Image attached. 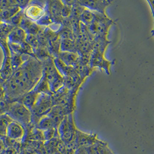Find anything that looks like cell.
Masks as SVG:
<instances>
[{
    "label": "cell",
    "instance_id": "1",
    "mask_svg": "<svg viewBox=\"0 0 154 154\" xmlns=\"http://www.w3.org/2000/svg\"><path fill=\"white\" fill-rule=\"evenodd\" d=\"M29 56L21 66L14 70L9 79L4 81L2 89L7 98L16 101L24 94L32 91L43 75V63Z\"/></svg>",
    "mask_w": 154,
    "mask_h": 154
},
{
    "label": "cell",
    "instance_id": "2",
    "mask_svg": "<svg viewBox=\"0 0 154 154\" xmlns=\"http://www.w3.org/2000/svg\"><path fill=\"white\" fill-rule=\"evenodd\" d=\"M59 137L68 148L77 149L75 143L77 129L76 128L72 113L65 116L57 128Z\"/></svg>",
    "mask_w": 154,
    "mask_h": 154
},
{
    "label": "cell",
    "instance_id": "3",
    "mask_svg": "<svg viewBox=\"0 0 154 154\" xmlns=\"http://www.w3.org/2000/svg\"><path fill=\"white\" fill-rule=\"evenodd\" d=\"M5 113L14 121L23 125L27 131L32 125V113L19 102L16 101L11 103Z\"/></svg>",
    "mask_w": 154,
    "mask_h": 154
},
{
    "label": "cell",
    "instance_id": "4",
    "mask_svg": "<svg viewBox=\"0 0 154 154\" xmlns=\"http://www.w3.org/2000/svg\"><path fill=\"white\" fill-rule=\"evenodd\" d=\"M54 106L52 95L45 93L38 94L35 105L32 109V123L35 126L40 119L47 115Z\"/></svg>",
    "mask_w": 154,
    "mask_h": 154
},
{
    "label": "cell",
    "instance_id": "5",
    "mask_svg": "<svg viewBox=\"0 0 154 154\" xmlns=\"http://www.w3.org/2000/svg\"><path fill=\"white\" fill-rule=\"evenodd\" d=\"M31 3L32 4H29L26 8L24 16L29 20L37 22L46 14L47 9L45 8L47 5H42V2L40 1H31Z\"/></svg>",
    "mask_w": 154,
    "mask_h": 154
},
{
    "label": "cell",
    "instance_id": "6",
    "mask_svg": "<svg viewBox=\"0 0 154 154\" xmlns=\"http://www.w3.org/2000/svg\"><path fill=\"white\" fill-rule=\"evenodd\" d=\"M27 133L26 128L19 122L13 121L8 127L6 136L8 138L20 141L23 140Z\"/></svg>",
    "mask_w": 154,
    "mask_h": 154
},
{
    "label": "cell",
    "instance_id": "7",
    "mask_svg": "<svg viewBox=\"0 0 154 154\" xmlns=\"http://www.w3.org/2000/svg\"><path fill=\"white\" fill-rule=\"evenodd\" d=\"M97 141L98 139L97 138V134L83 133L77 129L75 141L77 148L80 147L88 148L91 147Z\"/></svg>",
    "mask_w": 154,
    "mask_h": 154
},
{
    "label": "cell",
    "instance_id": "8",
    "mask_svg": "<svg viewBox=\"0 0 154 154\" xmlns=\"http://www.w3.org/2000/svg\"><path fill=\"white\" fill-rule=\"evenodd\" d=\"M77 2L83 7L92 11H95L103 14H106V8L112 2L109 1H79Z\"/></svg>",
    "mask_w": 154,
    "mask_h": 154
},
{
    "label": "cell",
    "instance_id": "9",
    "mask_svg": "<svg viewBox=\"0 0 154 154\" xmlns=\"http://www.w3.org/2000/svg\"><path fill=\"white\" fill-rule=\"evenodd\" d=\"M90 57L91 58H90V65L91 67L97 66L102 67L105 69L106 71H107V73L109 74L110 66L111 65L112 63L107 61L104 58L103 56H102V53L101 51L95 49V50H94L93 52H92V54Z\"/></svg>",
    "mask_w": 154,
    "mask_h": 154
},
{
    "label": "cell",
    "instance_id": "10",
    "mask_svg": "<svg viewBox=\"0 0 154 154\" xmlns=\"http://www.w3.org/2000/svg\"><path fill=\"white\" fill-rule=\"evenodd\" d=\"M27 34L20 27H16L8 36V42L10 44L21 45L26 42Z\"/></svg>",
    "mask_w": 154,
    "mask_h": 154
},
{
    "label": "cell",
    "instance_id": "11",
    "mask_svg": "<svg viewBox=\"0 0 154 154\" xmlns=\"http://www.w3.org/2000/svg\"><path fill=\"white\" fill-rule=\"evenodd\" d=\"M86 148L88 154H114L107 143L99 140L94 145Z\"/></svg>",
    "mask_w": 154,
    "mask_h": 154
},
{
    "label": "cell",
    "instance_id": "12",
    "mask_svg": "<svg viewBox=\"0 0 154 154\" xmlns=\"http://www.w3.org/2000/svg\"><path fill=\"white\" fill-rule=\"evenodd\" d=\"M38 95V94L35 92V91L32 90V91H29L28 92L24 94L16 101L19 102L22 104H23L32 112V109L35 105V102L36 101Z\"/></svg>",
    "mask_w": 154,
    "mask_h": 154
},
{
    "label": "cell",
    "instance_id": "13",
    "mask_svg": "<svg viewBox=\"0 0 154 154\" xmlns=\"http://www.w3.org/2000/svg\"><path fill=\"white\" fill-rule=\"evenodd\" d=\"M58 57L67 66L74 67L79 61V55L77 53L60 52Z\"/></svg>",
    "mask_w": 154,
    "mask_h": 154
},
{
    "label": "cell",
    "instance_id": "14",
    "mask_svg": "<svg viewBox=\"0 0 154 154\" xmlns=\"http://www.w3.org/2000/svg\"><path fill=\"white\" fill-rule=\"evenodd\" d=\"M35 127L42 130L43 131L48 130L52 128H57V126L54 121L48 115L42 117L39 120Z\"/></svg>",
    "mask_w": 154,
    "mask_h": 154
},
{
    "label": "cell",
    "instance_id": "15",
    "mask_svg": "<svg viewBox=\"0 0 154 154\" xmlns=\"http://www.w3.org/2000/svg\"><path fill=\"white\" fill-rule=\"evenodd\" d=\"M20 10H21V8L18 5H14L1 9V21H7Z\"/></svg>",
    "mask_w": 154,
    "mask_h": 154
},
{
    "label": "cell",
    "instance_id": "16",
    "mask_svg": "<svg viewBox=\"0 0 154 154\" xmlns=\"http://www.w3.org/2000/svg\"><path fill=\"white\" fill-rule=\"evenodd\" d=\"M33 90L37 94L45 93L52 95L53 94L50 90L49 84L45 77L42 75V77L39 81V82L36 85Z\"/></svg>",
    "mask_w": 154,
    "mask_h": 154
},
{
    "label": "cell",
    "instance_id": "17",
    "mask_svg": "<svg viewBox=\"0 0 154 154\" xmlns=\"http://www.w3.org/2000/svg\"><path fill=\"white\" fill-rule=\"evenodd\" d=\"M60 52L77 53L76 42L69 39H61L60 44Z\"/></svg>",
    "mask_w": 154,
    "mask_h": 154
},
{
    "label": "cell",
    "instance_id": "18",
    "mask_svg": "<svg viewBox=\"0 0 154 154\" xmlns=\"http://www.w3.org/2000/svg\"><path fill=\"white\" fill-rule=\"evenodd\" d=\"M95 14L88 9L85 8L80 16V21L85 26H90L95 20Z\"/></svg>",
    "mask_w": 154,
    "mask_h": 154
},
{
    "label": "cell",
    "instance_id": "19",
    "mask_svg": "<svg viewBox=\"0 0 154 154\" xmlns=\"http://www.w3.org/2000/svg\"><path fill=\"white\" fill-rule=\"evenodd\" d=\"M14 121L7 113L1 114V124H0V129H1V136H6L7 131L9 125Z\"/></svg>",
    "mask_w": 154,
    "mask_h": 154
},
{
    "label": "cell",
    "instance_id": "20",
    "mask_svg": "<svg viewBox=\"0 0 154 154\" xmlns=\"http://www.w3.org/2000/svg\"><path fill=\"white\" fill-rule=\"evenodd\" d=\"M24 17V12L21 9L17 14L14 16L11 19H10L7 21H5L8 24L14 26L15 27H20L21 21Z\"/></svg>",
    "mask_w": 154,
    "mask_h": 154
},
{
    "label": "cell",
    "instance_id": "21",
    "mask_svg": "<svg viewBox=\"0 0 154 154\" xmlns=\"http://www.w3.org/2000/svg\"><path fill=\"white\" fill-rule=\"evenodd\" d=\"M43 135L45 141H48L50 140H52L55 137H59V134L58 133L57 128H52L49 129L48 130L43 131Z\"/></svg>",
    "mask_w": 154,
    "mask_h": 154
},
{
    "label": "cell",
    "instance_id": "22",
    "mask_svg": "<svg viewBox=\"0 0 154 154\" xmlns=\"http://www.w3.org/2000/svg\"><path fill=\"white\" fill-rule=\"evenodd\" d=\"M72 7H70L66 5H63V9L61 10V16L63 18H68L72 14Z\"/></svg>",
    "mask_w": 154,
    "mask_h": 154
},
{
    "label": "cell",
    "instance_id": "23",
    "mask_svg": "<svg viewBox=\"0 0 154 154\" xmlns=\"http://www.w3.org/2000/svg\"><path fill=\"white\" fill-rule=\"evenodd\" d=\"M147 2L149 4V5L151 7L153 18H154V27L151 31V35H152V36L154 37V1H147Z\"/></svg>",
    "mask_w": 154,
    "mask_h": 154
},
{
    "label": "cell",
    "instance_id": "24",
    "mask_svg": "<svg viewBox=\"0 0 154 154\" xmlns=\"http://www.w3.org/2000/svg\"><path fill=\"white\" fill-rule=\"evenodd\" d=\"M38 154V153H34V154Z\"/></svg>",
    "mask_w": 154,
    "mask_h": 154
}]
</instances>
